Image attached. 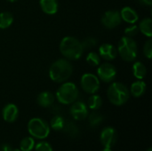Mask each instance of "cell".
Instances as JSON below:
<instances>
[{
    "label": "cell",
    "mask_w": 152,
    "mask_h": 151,
    "mask_svg": "<svg viewBox=\"0 0 152 151\" xmlns=\"http://www.w3.org/2000/svg\"><path fill=\"white\" fill-rule=\"evenodd\" d=\"M35 147V141L33 137H25L20 142V151H31Z\"/></svg>",
    "instance_id": "484cf974"
},
{
    "label": "cell",
    "mask_w": 152,
    "mask_h": 151,
    "mask_svg": "<svg viewBox=\"0 0 152 151\" xmlns=\"http://www.w3.org/2000/svg\"><path fill=\"white\" fill-rule=\"evenodd\" d=\"M120 16L122 20L128 24H135L138 20H139V15L138 12L132 7L130 6H125L121 9Z\"/></svg>",
    "instance_id": "5bb4252c"
},
{
    "label": "cell",
    "mask_w": 152,
    "mask_h": 151,
    "mask_svg": "<svg viewBox=\"0 0 152 151\" xmlns=\"http://www.w3.org/2000/svg\"><path fill=\"white\" fill-rule=\"evenodd\" d=\"M13 22V16L9 12H0V28L6 29L8 28Z\"/></svg>",
    "instance_id": "44dd1931"
},
{
    "label": "cell",
    "mask_w": 152,
    "mask_h": 151,
    "mask_svg": "<svg viewBox=\"0 0 152 151\" xmlns=\"http://www.w3.org/2000/svg\"><path fill=\"white\" fill-rule=\"evenodd\" d=\"M79 91L77 86L72 82H63L55 93V99L63 105H69L78 98Z\"/></svg>",
    "instance_id": "5b68a950"
},
{
    "label": "cell",
    "mask_w": 152,
    "mask_h": 151,
    "mask_svg": "<svg viewBox=\"0 0 152 151\" xmlns=\"http://www.w3.org/2000/svg\"><path fill=\"white\" fill-rule=\"evenodd\" d=\"M82 46H83V49L84 50H90V49H93L94 47H95L98 44V40L95 38V37H93V36H88L86 38H85L82 42Z\"/></svg>",
    "instance_id": "4316f807"
},
{
    "label": "cell",
    "mask_w": 152,
    "mask_h": 151,
    "mask_svg": "<svg viewBox=\"0 0 152 151\" xmlns=\"http://www.w3.org/2000/svg\"><path fill=\"white\" fill-rule=\"evenodd\" d=\"M69 113L74 120L83 121L88 117V107L87 105L81 101H74L69 109Z\"/></svg>",
    "instance_id": "30bf717a"
},
{
    "label": "cell",
    "mask_w": 152,
    "mask_h": 151,
    "mask_svg": "<svg viewBox=\"0 0 152 151\" xmlns=\"http://www.w3.org/2000/svg\"><path fill=\"white\" fill-rule=\"evenodd\" d=\"M102 106V99L98 94H91L87 101V107L92 110H98Z\"/></svg>",
    "instance_id": "7402d4cb"
},
{
    "label": "cell",
    "mask_w": 152,
    "mask_h": 151,
    "mask_svg": "<svg viewBox=\"0 0 152 151\" xmlns=\"http://www.w3.org/2000/svg\"><path fill=\"white\" fill-rule=\"evenodd\" d=\"M101 59L102 58L100 57L98 53H96L94 51H91L86 55V61L92 67H98L100 65V63H101Z\"/></svg>",
    "instance_id": "d4e9b609"
},
{
    "label": "cell",
    "mask_w": 152,
    "mask_h": 151,
    "mask_svg": "<svg viewBox=\"0 0 152 151\" xmlns=\"http://www.w3.org/2000/svg\"><path fill=\"white\" fill-rule=\"evenodd\" d=\"M147 151H152V149L151 148H150V149H148V150Z\"/></svg>",
    "instance_id": "d590c367"
},
{
    "label": "cell",
    "mask_w": 152,
    "mask_h": 151,
    "mask_svg": "<svg viewBox=\"0 0 152 151\" xmlns=\"http://www.w3.org/2000/svg\"><path fill=\"white\" fill-rule=\"evenodd\" d=\"M133 74L137 80H142L147 75V68L142 61H135L133 65Z\"/></svg>",
    "instance_id": "ac0fdd59"
},
{
    "label": "cell",
    "mask_w": 152,
    "mask_h": 151,
    "mask_svg": "<svg viewBox=\"0 0 152 151\" xmlns=\"http://www.w3.org/2000/svg\"><path fill=\"white\" fill-rule=\"evenodd\" d=\"M12 149H13V148H12L11 145L6 144V143L0 145V151H12Z\"/></svg>",
    "instance_id": "4dcf8cb0"
},
{
    "label": "cell",
    "mask_w": 152,
    "mask_h": 151,
    "mask_svg": "<svg viewBox=\"0 0 152 151\" xmlns=\"http://www.w3.org/2000/svg\"><path fill=\"white\" fill-rule=\"evenodd\" d=\"M65 125V119L63 118V117L60 116V115H56L54 116L51 121H50V128H52L53 131L59 132V131H62L63 127Z\"/></svg>",
    "instance_id": "603a6c76"
},
{
    "label": "cell",
    "mask_w": 152,
    "mask_h": 151,
    "mask_svg": "<svg viewBox=\"0 0 152 151\" xmlns=\"http://www.w3.org/2000/svg\"><path fill=\"white\" fill-rule=\"evenodd\" d=\"M139 33V28L138 26L135 24H130L127 28L125 29V36H129V37H134Z\"/></svg>",
    "instance_id": "83f0119b"
},
{
    "label": "cell",
    "mask_w": 152,
    "mask_h": 151,
    "mask_svg": "<svg viewBox=\"0 0 152 151\" xmlns=\"http://www.w3.org/2000/svg\"><path fill=\"white\" fill-rule=\"evenodd\" d=\"M102 151H113V150H112L110 148H104V149H103Z\"/></svg>",
    "instance_id": "d6a6232c"
},
{
    "label": "cell",
    "mask_w": 152,
    "mask_h": 151,
    "mask_svg": "<svg viewBox=\"0 0 152 151\" xmlns=\"http://www.w3.org/2000/svg\"><path fill=\"white\" fill-rule=\"evenodd\" d=\"M139 31H141L148 38L152 36V20L151 18H145L142 20L138 26Z\"/></svg>",
    "instance_id": "d6986e66"
},
{
    "label": "cell",
    "mask_w": 152,
    "mask_h": 151,
    "mask_svg": "<svg viewBox=\"0 0 152 151\" xmlns=\"http://www.w3.org/2000/svg\"><path fill=\"white\" fill-rule=\"evenodd\" d=\"M34 148L36 151H53V147L47 142H40Z\"/></svg>",
    "instance_id": "f546056e"
},
{
    "label": "cell",
    "mask_w": 152,
    "mask_h": 151,
    "mask_svg": "<svg viewBox=\"0 0 152 151\" xmlns=\"http://www.w3.org/2000/svg\"><path fill=\"white\" fill-rule=\"evenodd\" d=\"M51 128L49 124L40 117L31 118L28 123V132L31 137L44 140L48 137Z\"/></svg>",
    "instance_id": "8992f818"
},
{
    "label": "cell",
    "mask_w": 152,
    "mask_h": 151,
    "mask_svg": "<svg viewBox=\"0 0 152 151\" xmlns=\"http://www.w3.org/2000/svg\"><path fill=\"white\" fill-rule=\"evenodd\" d=\"M101 143L104 148H112L118 142V132L115 128L108 126L105 127L100 135Z\"/></svg>",
    "instance_id": "8fae6325"
},
{
    "label": "cell",
    "mask_w": 152,
    "mask_h": 151,
    "mask_svg": "<svg viewBox=\"0 0 152 151\" xmlns=\"http://www.w3.org/2000/svg\"><path fill=\"white\" fill-rule=\"evenodd\" d=\"M5 1H7V2H9V3H14V2H16V1H18V0H5Z\"/></svg>",
    "instance_id": "836d02e7"
},
{
    "label": "cell",
    "mask_w": 152,
    "mask_h": 151,
    "mask_svg": "<svg viewBox=\"0 0 152 151\" xmlns=\"http://www.w3.org/2000/svg\"><path fill=\"white\" fill-rule=\"evenodd\" d=\"M19 116V109L18 107L13 103L6 104L2 110V117L3 119L7 123H13L17 120Z\"/></svg>",
    "instance_id": "4fadbf2b"
},
{
    "label": "cell",
    "mask_w": 152,
    "mask_h": 151,
    "mask_svg": "<svg viewBox=\"0 0 152 151\" xmlns=\"http://www.w3.org/2000/svg\"><path fill=\"white\" fill-rule=\"evenodd\" d=\"M62 131L68 136H69L71 138H77L79 135L78 127L77 126V125H75L71 121H65V125H64V127H63Z\"/></svg>",
    "instance_id": "ffe728a7"
},
{
    "label": "cell",
    "mask_w": 152,
    "mask_h": 151,
    "mask_svg": "<svg viewBox=\"0 0 152 151\" xmlns=\"http://www.w3.org/2000/svg\"><path fill=\"white\" fill-rule=\"evenodd\" d=\"M98 53H99L100 57L102 58L103 60H105L107 61H110L117 58L118 50L114 44H109V43H104L100 45Z\"/></svg>",
    "instance_id": "7c38bea8"
},
{
    "label": "cell",
    "mask_w": 152,
    "mask_h": 151,
    "mask_svg": "<svg viewBox=\"0 0 152 151\" xmlns=\"http://www.w3.org/2000/svg\"><path fill=\"white\" fill-rule=\"evenodd\" d=\"M41 10L48 15H53L58 12V0H39Z\"/></svg>",
    "instance_id": "2e32d148"
},
{
    "label": "cell",
    "mask_w": 152,
    "mask_h": 151,
    "mask_svg": "<svg viewBox=\"0 0 152 151\" xmlns=\"http://www.w3.org/2000/svg\"><path fill=\"white\" fill-rule=\"evenodd\" d=\"M143 53L145 55V57L149 60H151L152 58V40L151 38H149L143 46Z\"/></svg>",
    "instance_id": "f1b7e54d"
},
{
    "label": "cell",
    "mask_w": 152,
    "mask_h": 151,
    "mask_svg": "<svg viewBox=\"0 0 152 151\" xmlns=\"http://www.w3.org/2000/svg\"><path fill=\"white\" fill-rule=\"evenodd\" d=\"M88 121H89V124L92 127H95V126H98L99 125L102 124V122L103 121L104 117L103 116L99 113L98 111L96 110H94L91 114H88Z\"/></svg>",
    "instance_id": "cb8c5ba5"
},
{
    "label": "cell",
    "mask_w": 152,
    "mask_h": 151,
    "mask_svg": "<svg viewBox=\"0 0 152 151\" xmlns=\"http://www.w3.org/2000/svg\"><path fill=\"white\" fill-rule=\"evenodd\" d=\"M60 52L65 59L69 61H77L83 55L84 49L78 39L68 36L61 39L60 43Z\"/></svg>",
    "instance_id": "7a4b0ae2"
},
{
    "label": "cell",
    "mask_w": 152,
    "mask_h": 151,
    "mask_svg": "<svg viewBox=\"0 0 152 151\" xmlns=\"http://www.w3.org/2000/svg\"><path fill=\"white\" fill-rule=\"evenodd\" d=\"M146 89H147V85L144 81L136 80L131 85L129 91H130V94H132L134 97L139 98L145 93Z\"/></svg>",
    "instance_id": "e0dca14e"
},
{
    "label": "cell",
    "mask_w": 152,
    "mask_h": 151,
    "mask_svg": "<svg viewBox=\"0 0 152 151\" xmlns=\"http://www.w3.org/2000/svg\"><path fill=\"white\" fill-rule=\"evenodd\" d=\"M137 2L140 3L141 4L147 5V6H151L152 4V0H137Z\"/></svg>",
    "instance_id": "1f68e13d"
},
{
    "label": "cell",
    "mask_w": 152,
    "mask_h": 151,
    "mask_svg": "<svg viewBox=\"0 0 152 151\" xmlns=\"http://www.w3.org/2000/svg\"><path fill=\"white\" fill-rule=\"evenodd\" d=\"M117 74V68L110 62L100 63L97 68L96 76L98 77L100 81H102L104 83H112L115 80Z\"/></svg>",
    "instance_id": "ba28073f"
},
{
    "label": "cell",
    "mask_w": 152,
    "mask_h": 151,
    "mask_svg": "<svg viewBox=\"0 0 152 151\" xmlns=\"http://www.w3.org/2000/svg\"><path fill=\"white\" fill-rule=\"evenodd\" d=\"M72 73L73 66L71 62L65 58H60L53 61L51 64L48 71L50 79L53 82L59 84L68 81L72 76Z\"/></svg>",
    "instance_id": "6da1fadb"
},
{
    "label": "cell",
    "mask_w": 152,
    "mask_h": 151,
    "mask_svg": "<svg viewBox=\"0 0 152 151\" xmlns=\"http://www.w3.org/2000/svg\"><path fill=\"white\" fill-rule=\"evenodd\" d=\"M80 85L85 93L88 94H94L100 89L101 81L96 75L93 73H85L81 77Z\"/></svg>",
    "instance_id": "52a82bcc"
},
{
    "label": "cell",
    "mask_w": 152,
    "mask_h": 151,
    "mask_svg": "<svg viewBox=\"0 0 152 151\" xmlns=\"http://www.w3.org/2000/svg\"><path fill=\"white\" fill-rule=\"evenodd\" d=\"M118 54L122 60L127 62L135 61L138 55V46L133 37L124 36L120 38L118 44Z\"/></svg>",
    "instance_id": "277c9868"
},
{
    "label": "cell",
    "mask_w": 152,
    "mask_h": 151,
    "mask_svg": "<svg viewBox=\"0 0 152 151\" xmlns=\"http://www.w3.org/2000/svg\"><path fill=\"white\" fill-rule=\"evenodd\" d=\"M130 95L128 87L120 82H113L107 90V97L110 103L115 106L126 104L128 101Z\"/></svg>",
    "instance_id": "3957f363"
},
{
    "label": "cell",
    "mask_w": 152,
    "mask_h": 151,
    "mask_svg": "<svg viewBox=\"0 0 152 151\" xmlns=\"http://www.w3.org/2000/svg\"><path fill=\"white\" fill-rule=\"evenodd\" d=\"M12 151H20V150H18V149H12Z\"/></svg>",
    "instance_id": "e575fe53"
},
{
    "label": "cell",
    "mask_w": 152,
    "mask_h": 151,
    "mask_svg": "<svg viewBox=\"0 0 152 151\" xmlns=\"http://www.w3.org/2000/svg\"><path fill=\"white\" fill-rule=\"evenodd\" d=\"M55 101V95L49 91L41 92L37 97V104L42 108H50L53 105Z\"/></svg>",
    "instance_id": "9a60e30c"
},
{
    "label": "cell",
    "mask_w": 152,
    "mask_h": 151,
    "mask_svg": "<svg viewBox=\"0 0 152 151\" xmlns=\"http://www.w3.org/2000/svg\"><path fill=\"white\" fill-rule=\"evenodd\" d=\"M101 22L106 28L113 29L119 26L122 22L120 12L117 10L106 11L101 19Z\"/></svg>",
    "instance_id": "9c48e42d"
}]
</instances>
